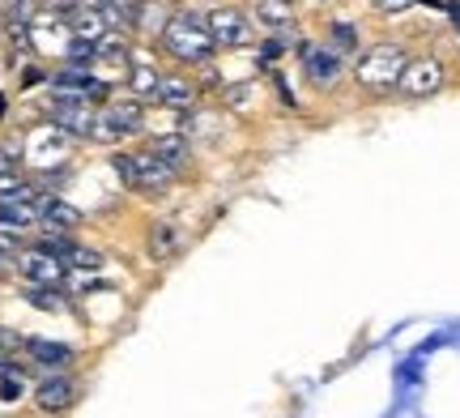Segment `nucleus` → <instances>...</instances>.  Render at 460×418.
<instances>
[{
  "mask_svg": "<svg viewBox=\"0 0 460 418\" xmlns=\"http://www.w3.org/2000/svg\"><path fill=\"white\" fill-rule=\"evenodd\" d=\"M26 299L34 307H43L51 316H60V312H73V295H68L65 286H26Z\"/></svg>",
  "mask_w": 460,
  "mask_h": 418,
  "instance_id": "nucleus-20",
  "label": "nucleus"
},
{
  "mask_svg": "<svg viewBox=\"0 0 460 418\" xmlns=\"http://www.w3.org/2000/svg\"><path fill=\"white\" fill-rule=\"evenodd\" d=\"M447 82H452V65H447L444 56L418 51V56H410V65H405L401 82H396V99H405V102L435 99V94L447 90Z\"/></svg>",
  "mask_w": 460,
  "mask_h": 418,
  "instance_id": "nucleus-7",
  "label": "nucleus"
},
{
  "mask_svg": "<svg viewBox=\"0 0 460 418\" xmlns=\"http://www.w3.org/2000/svg\"><path fill=\"white\" fill-rule=\"evenodd\" d=\"M247 13H252V22H256L264 34L295 31L298 26V0H252Z\"/></svg>",
  "mask_w": 460,
  "mask_h": 418,
  "instance_id": "nucleus-15",
  "label": "nucleus"
},
{
  "mask_svg": "<svg viewBox=\"0 0 460 418\" xmlns=\"http://www.w3.org/2000/svg\"><path fill=\"white\" fill-rule=\"evenodd\" d=\"M43 197V188L22 171H0V205H34Z\"/></svg>",
  "mask_w": 460,
  "mask_h": 418,
  "instance_id": "nucleus-18",
  "label": "nucleus"
},
{
  "mask_svg": "<svg viewBox=\"0 0 460 418\" xmlns=\"http://www.w3.org/2000/svg\"><path fill=\"white\" fill-rule=\"evenodd\" d=\"M410 56L413 51L401 39H376L354 56L349 82L358 85V94H367V99H388V94H396V82L410 65Z\"/></svg>",
  "mask_w": 460,
  "mask_h": 418,
  "instance_id": "nucleus-3",
  "label": "nucleus"
},
{
  "mask_svg": "<svg viewBox=\"0 0 460 418\" xmlns=\"http://www.w3.org/2000/svg\"><path fill=\"white\" fill-rule=\"evenodd\" d=\"M17 351H26V337L17 334V329H9V325H0V354L13 359Z\"/></svg>",
  "mask_w": 460,
  "mask_h": 418,
  "instance_id": "nucleus-23",
  "label": "nucleus"
},
{
  "mask_svg": "<svg viewBox=\"0 0 460 418\" xmlns=\"http://www.w3.org/2000/svg\"><path fill=\"white\" fill-rule=\"evenodd\" d=\"M324 43H329L337 56H358L362 51V31H358V22H341V17H332L329 26H324Z\"/></svg>",
  "mask_w": 460,
  "mask_h": 418,
  "instance_id": "nucleus-19",
  "label": "nucleus"
},
{
  "mask_svg": "<svg viewBox=\"0 0 460 418\" xmlns=\"http://www.w3.org/2000/svg\"><path fill=\"white\" fill-rule=\"evenodd\" d=\"M295 56H298V73H303V82L312 85L315 94H337V90L345 85V77H349V60L337 56L324 39H307V34H298Z\"/></svg>",
  "mask_w": 460,
  "mask_h": 418,
  "instance_id": "nucleus-5",
  "label": "nucleus"
},
{
  "mask_svg": "<svg viewBox=\"0 0 460 418\" xmlns=\"http://www.w3.org/2000/svg\"><path fill=\"white\" fill-rule=\"evenodd\" d=\"M111 171H115V180H119V188H128L132 197H146V201H163L166 192L183 180L180 171L171 167L166 158H158L146 141L111 150Z\"/></svg>",
  "mask_w": 460,
  "mask_h": 418,
  "instance_id": "nucleus-2",
  "label": "nucleus"
},
{
  "mask_svg": "<svg viewBox=\"0 0 460 418\" xmlns=\"http://www.w3.org/2000/svg\"><path fill=\"white\" fill-rule=\"evenodd\" d=\"M205 26H209V34H214L217 56L256 48V22H252V13H247V9H239V4L209 0V4H205Z\"/></svg>",
  "mask_w": 460,
  "mask_h": 418,
  "instance_id": "nucleus-6",
  "label": "nucleus"
},
{
  "mask_svg": "<svg viewBox=\"0 0 460 418\" xmlns=\"http://www.w3.org/2000/svg\"><path fill=\"white\" fill-rule=\"evenodd\" d=\"M146 137H149V102L132 99L128 90H115L111 99L99 107L94 133H90V146L119 150V146H128V141H146Z\"/></svg>",
  "mask_w": 460,
  "mask_h": 418,
  "instance_id": "nucleus-4",
  "label": "nucleus"
},
{
  "mask_svg": "<svg viewBox=\"0 0 460 418\" xmlns=\"http://www.w3.org/2000/svg\"><path fill=\"white\" fill-rule=\"evenodd\" d=\"M269 85H273V94H278L281 111H290V116H295L298 99H295V90H290V82H286V73H281V68H269Z\"/></svg>",
  "mask_w": 460,
  "mask_h": 418,
  "instance_id": "nucleus-21",
  "label": "nucleus"
},
{
  "mask_svg": "<svg viewBox=\"0 0 460 418\" xmlns=\"http://www.w3.org/2000/svg\"><path fill=\"white\" fill-rule=\"evenodd\" d=\"M4 107H9V99H4V94H0V120H4Z\"/></svg>",
  "mask_w": 460,
  "mask_h": 418,
  "instance_id": "nucleus-24",
  "label": "nucleus"
},
{
  "mask_svg": "<svg viewBox=\"0 0 460 418\" xmlns=\"http://www.w3.org/2000/svg\"><path fill=\"white\" fill-rule=\"evenodd\" d=\"M82 397V376L68 368V371H48L39 385H34V405L43 410V414H65L73 410Z\"/></svg>",
  "mask_w": 460,
  "mask_h": 418,
  "instance_id": "nucleus-11",
  "label": "nucleus"
},
{
  "mask_svg": "<svg viewBox=\"0 0 460 418\" xmlns=\"http://www.w3.org/2000/svg\"><path fill=\"white\" fill-rule=\"evenodd\" d=\"M154 48L163 51L175 68H200L217 60V43L209 26H205V9H192V4H175L171 9L163 34L154 39Z\"/></svg>",
  "mask_w": 460,
  "mask_h": 418,
  "instance_id": "nucleus-1",
  "label": "nucleus"
},
{
  "mask_svg": "<svg viewBox=\"0 0 460 418\" xmlns=\"http://www.w3.org/2000/svg\"><path fill=\"white\" fill-rule=\"evenodd\" d=\"M261 99V82L252 77V82H226L217 90V107L226 111V116H247L252 107Z\"/></svg>",
  "mask_w": 460,
  "mask_h": 418,
  "instance_id": "nucleus-17",
  "label": "nucleus"
},
{
  "mask_svg": "<svg viewBox=\"0 0 460 418\" xmlns=\"http://www.w3.org/2000/svg\"><path fill=\"white\" fill-rule=\"evenodd\" d=\"M34 209H39V231L77 235L82 231V222H85L82 209H77V205H68L60 192H43V197L34 201Z\"/></svg>",
  "mask_w": 460,
  "mask_h": 418,
  "instance_id": "nucleus-13",
  "label": "nucleus"
},
{
  "mask_svg": "<svg viewBox=\"0 0 460 418\" xmlns=\"http://www.w3.org/2000/svg\"><path fill=\"white\" fill-rule=\"evenodd\" d=\"M26 354L48 371H68L77 363V351L68 342H56V337H26Z\"/></svg>",
  "mask_w": 460,
  "mask_h": 418,
  "instance_id": "nucleus-16",
  "label": "nucleus"
},
{
  "mask_svg": "<svg viewBox=\"0 0 460 418\" xmlns=\"http://www.w3.org/2000/svg\"><path fill=\"white\" fill-rule=\"evenodd\" d=\"M9 265H13V261H0V273H4V269H9Z\"/></svg>",
  "mask_w": 460,
  "mask_h": 418,
  "instance_id": "nucleus-25",
  "label": "nucleus"
},
{
  "mask_svg": "<svg viewBox=\"0 0 460 418\" xmlns=\"http://www.w3.org/2000/svg\"><path fill=\"white\" fill-rule=\"evenodd\" d=\"M13 269L22 273V282L26 286H65V278H68L65 261H60V256H51L48 248H39V244H31V248L17 252Z\"/></svg>",
  "mask_w": 460,
  "mask_h": 418,
  "instance_id": "nucleus-12",
  "label": "nucleus"
},
{
  "mask_svg": "<svg viewBox=\"0 0 460 418\" xmlns=\"http://www.w3.org/2000/svg\"><path fill=\"white\" fill-rule=\"evenodd\" d=\"M39 248H48L51 256H60L68 269H82V273H99L107 265V252L99 244H85L82 235H60V231H43Z\"/></svg>",
  "mask_w": 460,
  "mask_h": 418,
  "instance_id": "nucleus-9",
  "label": "nucleus"
},
{
  "mask_svg": "<svg viewBox=\"0 0 460 418\" xmlns=\"http://www.w3.org/2000/svg\"><path fill=\"white\" fill-rule=\"evenodd\" d=\"M146 146L158 154V158H166V163L180 171V175H188V171L197 167V146H192L180 129H171V133H149Z\"/></svg>",
  "mask_w": 460,
  "mask_h": 418,
  "instance_id": "nucleus-14",
  "label": "nucleus"
},
{
  "mask_svg": "<svg viewBox=\"0 0 460 418\" xmlns=\"http://www.w3.org/2000/svg\"><path fill=\"white\" fill-rule=\"evenodd\" d=\"M141 244H146V256L154 265H171V261H180L183 252H188V231H183L175 218H149Z\"/></svg>",
  "mask_w": 460,
  "mask_h": 418,
  "instance_id": "nucleus-10",
  "label": "nucleus"
},
{
  "mask_svg": "<svg viewBox=\"0 0 460 418\" xmlns=\"http://www.w3.org/2000/svg\"><path fill=\"white\" fill-rule=\"evenodd\" d=\"M367 4H371L376 17H401V13H410L418 0H367Z\"/></svg>",
  "mask_w": 460,
  "mask_h": 418,
  "instance_id": "nucleus-22",
  "label": "nucleus"
},
{
  "mask_svg": "<svg viewBox=\"0 0 460 418\" xmlns=\"http://www.w3.org/2000/svg\"><path fill=\"white\" fill-rule=\"evenodd\" d=\"M200 102H205V94L188 68H163V82H158V94L149 107H163L166 116H188Z\"/></svg>",
  "mask_w": 460,
  "mask_h": 418,
  "instance_id": "nucleus-8",
  "label": "nucleus"
},
{
  "mask_svg": "<svg viewBox=\"0 0 460 418\" xmlns=\"http://www.w3.org/2000/svg\"><path fill=\"white\" fill-rule=\"evenodd\" d=\"M312 4H332V0H312Z\"/></svg>",
  "mask_w": 460,
  "mask_h": 418,
  "instance_id": "nucleus-26",
  "label": "nucleus"
}]
</instances>
